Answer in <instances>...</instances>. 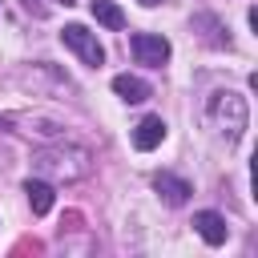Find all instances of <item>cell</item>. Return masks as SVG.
Masks as SVG:
<instances>
[{"instance_id":"cell-13","label":"cell","mask_w":258,"mask_h":258,"mask_svg":"<svg viewBox=\"0 0 258 258\" xmlns=\"http://www.w3.org/2000/svg\"><path fill=\"white\" fill-rule=\"evenodd\" d=\"M60 4H64V8H69V4H77V0H60Z\"/></svg>"},{"instance_id":"cell-9","label":"cell","mask_w":258,"mask_h":258,"mask_svg":"<svg viewBox=\"0 0 258 258\" xmlns=\"http://www.w3.org/2000/svg\"><path fill=\"white\" fill-rule=\"evenodd\" d=\"M24 194H28V206H32V214H48L52 210V185L48 181H24Z\"/></svg>"},{"instance_id":"cell-14","label":"cell","mask_w":258,"mask_h":258,"mask_svg":"<svg viewBox=\"0 0 258 258\" xmlns=\"http://www.w3.org/2000/svg\"><path fill=\"white\" fill-rule=\"evenodd\" d=\"M0 129H4V117H0Z\"/></svg>"},{"instance_id":"cell-12","label":"cell","mask_w":258,"mask_h":258,"mask_svg":"<svg viewBox=\"0 0 258 258\" xmlns=\"http://www.w3.org/2000/svg\"><path fill=\"white\" fill-rule=\"evenodd\" d=\"M141 4H145V8H153V4H161V0H141Z\"/></svg>"},{"instance_id":"cell-7","label":"cell","mask_w":258,"mask_h":258,"mask_svg":"<svg viewBox=\"0 0 258 258\" xmlns=\"http://www.w3.org/2000/svg\"><path fill=\"white\" fill-rule=\"evenodd\" d=\"M153 189H157L169 206H185V202H189V194H194V189H189V181H181V177H173V173H157V177H153Z\"/></svg>"},{"instance_id":"cell-2","label":"cell","mask_w":258,"mask_h":258,"mask_svg":"<svg viewBox=\"0 0 258 258\" xmlns=\"http://www.w3.org/2000/svg\"><path fill=\"white\" fill-rule=\"evenodd\" d=\"M210 117H214L230 137H242V129H246V121H250L246 97H238V93H230V89L214 93V97H210Z\"/></svg>"},{"instance_id":"cell-11","label":"cell","mask_w":258,"mask_h":258,"mask_svg":"<svg viewBox=\"0 0 258 258\" xmlns=\"http://www.w3.org/2000/svg\"><path fill=\"white\" fill-rule=\"evenodd\" d=\"M24 4V12H32V16H44V4H36V0H20Z\"/></svg>"},{"instance_id":"cell-1","label":"cell","mask_w":258,"mask_h":258,"mask_svg":"<svg viewBox=\"0 0 258 258\" xmlns=\"http://www.w3.org/2000/svg\"><path fill=\"white\" fill-rule=\"evenodd\" d=\"M32 165L40 173H52L56 181H77L93 169V153L81 145H48V149L32 153Z\"/></svg>"},{"instance_id":"cell-10","label":"cell","mask_w":258,"mask_h":258,"mask_svg":"<svg viewBox=\"0 0 258 258\" xmlns=\"http://www.w3.org/2000/svg\"><path fill=\"white\" fill-rule=\"evenodd\" d=\"M89 8H93V16H97L105 28H125V12H121L113 0H89Z\"/></svg>"},{"instance_id":"cell-8","label":"cell","mask_w":258,"mask_h":258,"mask_svg":"<svg viewBox=\"0 0 258 258\" xmlns=\"http://www.w3.org/2000/svg\"><path fill=\"white\" fill-rule=\"evenodd\" d=\"M113 93H117L121 101H129V105H141V101L149 97V85H145L141 77H133V73H117V77H113Z\"/></svg>"},{"instance_id":"cell-4","label":"cell","mask_w":258,"mask_h":258,"mask_svg":"<svg viewBox=\"0 0 258 258\" xmlns=\"http://www.w3.org/2000/svg\"><path fill=\"white\" fill-rule=\"evenodd\" d=\"M129 48H133V56L141 60V64H153V69H161L165 60H169V40L165 36H157V32H133L129 36Z\"/></svg>"},{"instance_id":"cell-3","label":"cell","mask_w":258,"mask_h":258,"mask_svg":"<svg viewBox=\"0 0 258 258\" xmlns=\"http://www.w3.org/2000/svg\"><path fill=\"white\" fill-rule=\"evenodd\" d=\"M60 40H64V44H69V48H73V52H77L85 64H93V69L105 60V48H101V40H97V36H93L85 24H64V28H60Z\"/></svg>"},{"instance_id":"cell-5","label":"cell","mask_w":258,"mask_h":258,"mask_svg":"<svg viewBox=\"0 0 258 258\" xmlns=\"http://www.w3.org/2000/svg\"><path fill=\"white\" fill-rule=\"evenodd\" d=\"M194 230L202 234L206 246H222V242H226V218L214 214V210H198V214H194Z\"/></svg>"},{"instance_id":"cell-6","label":"cell","mask_w":258,"mask_h":258,"mask_svg":"<svg viewBox=\"0 0 258 258\" xmlns=\"http://www.w3.org/2000/svg\"><path fill=\"white\" fill-rule=\"evenodd\" d=\"M161 141H165V121H161V117H145V121L133 129V145H137L141 153L157 149Z\"/></svg>"}]
</instances>
